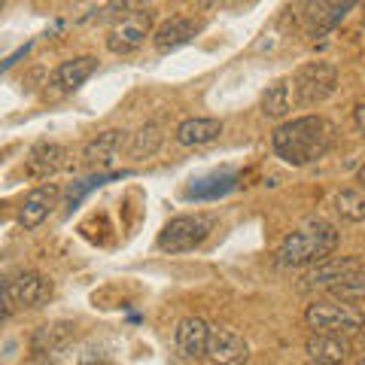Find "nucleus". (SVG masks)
Segmentation results:
<instances>
[{
  "label": "nucleus",
  "instance_id": "4be33fe9",
  "mask_svg": "<svg viewBox=\"0 0 365 365\" xmlns=\"http://www.w3.org/2000/svg\"><path fill=\"white\" fill-rule=\"evenodd\" d=\"M158 146H162V128H158L155 122H146L143 128L131 137V155L134 158H150L158 153Z\"/></svg>",
  "mask_w": 365,
  "mask_h": 365
},
{
  "label": "nucleus",
  "instance_id": "9b49d317",
  "mask_svg": "<svg viewBox=\"0 0 365 365\" xmlns=\"http://www.w3.org/2000/svg\"><path fill=\"white\" fill-rule=\"evenodd\" d=\"M304 353L317 365H341L350 356V341L347 335H332V332H314L304 341Z\"/></svg>",
  "mask_w": 365,
  "mask_h": 365
},
{
  "label": "nucleus",
  "instance_id": "4468645a",
  "mask_svg": "<svg viewBox=\"0 0 365 365\" xmlns=\"http://www.w3.org/2000/svg\"><path fill=\"white\" fill-rule=\"evenodd\" d=\"M198 31H201V21L198 19L174 16V19H168L165 25L155 31L153 43H155L158 52H174V49H180V46H186Z\"/></svg>",
  "mask_w": 365,
  "mask_h": 365
},
{
  "label": "nucleus",
  "instance_id": "1a4fd4ad",
  "mask_svg": "<svg viewBox=\"0 0 365 365\" xmlns=\"http://www.w3.org/2000/svg\"><path fill=\"white\" fill-rule=\"evenodd\" d=\"M58 195H61V189L55 186V182H43V186L28 192L25 201H21V207H19V225L28 228V232L37 228L46 216L52 213L55 204H58Z\"/></svg>",
  "mask_w": 365,
  "mask_h": 365
},
{
  "label": "nucleus",
  "instance_id": "ddd939ff",
  "mask_svg": "<svg viewBox=\"0 0 365 365\" xmlns=\"http://www.w3.org/2000/svg\"><path fill=\"white\" fill-rule=\"evenodd\" d=\"M207 341H210V326L201 317H186L177 326V350L186 359H201L207 356Z\"/></svg>",
  "mask_w": 365,
  "mask_h": 365
},
{
  "label": "nucleus",
  "instance_id": "39448f33",
  "mask_svg": "<svg viewBox=\"0 0 365 365\" xmlns=\"http://www.w3.org/2000/svg\"><path fill=\"white\" fill-rule=\"evenodd\" d=\"M52 299V280L40 271H19L4 280V317H13L16 307H40Z\"/></svg>",
  "mask_w": 365,
  "mask_h": 365
},
{
  "label": "nucleus",
  "instance_id": "f03ea898",
  "mask_svg": "<svg viewBox=\"0 0 365 365\" xmlns=\"http://www.w3.org/2000/svg\"><path fill=\"white\" fill-rule=\"evenodd\" d=\"M338 247V232L326 222H317L302 232H292L283 237V244L277 250V262L283 268H304V265H317L329 256H335Z\"/></svg>",
  "mask_w": 365,
  "mask_h": 365
},
{
  "label": "nucleus",
  "instance_id": "c85d7f7f",
  "mask_svg": "<svg viewBox=\"0 0 365 365\" xmlns=\"http://www.w3.org/2000/svg\"><path fill=\"white\" fill-rule=\"evenodd\" d=\"M311 365H317V362H311Z\"/></svg>",
  "mask_w": 365,
  "mask_h": 365
},
{
  "label": "nucleus",
  "instance_id": "20e7f679",
  "mask_svg": "<svg viewBox=\"0 0 365 365\" xmlns=\"http://www.w3.org/2000/svg\"><path fill=\"white\" fill-rule=\"evenodd\" d=\"M304 323L314 332H332V335H356L365 326V317L356 304H344V302H314L304 311Z\"/></svg>",
  "mask_w": 365,
  "mask_h": 365
},
{
  "label": "nucleus",
  "instance_id": "412c9836",
  "mask_svg": "<svg viewBox=\"0 0 365 365\" xmlns=\"http://www.w3.org/2000/svg\"><path fill=\"white\" fill-rule=\"evenodd\" d=\"M335 210L347 222H365V186H347L335 195Z\"/></svg>",
  "mask_w": 365,
  "mask_h": 365
},
{
  "label": "nucleus",
  "instance_id": "6ab92c4d",
  "mask_svg": "<svg viewBox=\"0 0 365 365\" xmlns=\"http://www.w3.org/2000/svg\"><path fill=\"white\" fill-rule=\"evenodd\" d=\"M332 4L329 0H302L299 4V19L302 25L307 28V34H314V37H319V34L329 31V19H332Z\"/></svg>",
  "mask_w": 365,
  "mask_h": 365
},
{
  "label": "nucleus",
  "instance_id": "9d476101",
  "mask_svg": "<svg viewBox=\"0 0 365 365\" xmlns=\"http://www.w3.org/2000/svg\"><path fill=\"white\" fill-rule=\"evenodd\" d=\"M356 271H362V262L356 256H329L323 262H317V265H311V271L304 274V283L307 287H326L329 289Z\"/></svg>",
  "mask_w": 365,
  "mask_h": 365
},
{
  "label": "nucleus",
  "instance_id": "6e6552de",
  "mask_svg": "<svg viewBox=\"0 0 365 365\" xmlns=\"http://www.w3.org/2000/svg\"><path fill=\"white\" fill-rule=\"evenodd\" d=\"M207 359L213 365H244L250 359V344L225 326H210V341H207Z\"/></svg>",
  "mask_w": 365,
  "mask_h": 365
},
{
  "label": "nucleus",
  "instance_id": "0eeeda50",
  "mask_svg": "<svg viewBox=\"0 0 365 365\" xmlns=\"http://www.w3.org/2000/svg\"><path fill=\"white\" fill-rule=\"evenodd\" d=\"M153 34V9L134 16H122L116 25L107 31V49L113 55H131L146 43V37Z\"/></svg>",
  "mask_w": 365,
  "mask_h": 365
},
{
  "label": "nucleus",
  "instance_id": "2eb2a0df",
  "mask_svg": "<svg viewBox=\"0 0 365 365\" xmlns=\"http://www.w3.org/2000/svg\"><path fill=\"white\" fill-rule=\"evenodd\" d=\"M222 134V122L220 119H207V116H192L182 119L177 125V143L180 146H207L213 140H220Z\"/></svg>",
  "mask_w": 365,
  "mask_h": 365
},
{
  "label": "nucleus",
  "instance_id": "aec40b11",
  "mask_svg": "<svg viewBox=\"0 0 365 365\" xmlns=\"http://www.w3.org/2000/svg\"><path fill=\"white\" fill-rule=\"evenodd\" d=\"M292 88L287 86V79H277L274 86L265 88V95H262V116L265 119H283L292 107Z\"/></svg>",
  "mask_w": 365,
  "mask_h": 365
},
{
  "label": "nucleus",
  "instance_id": "f257e3e1",
  "mask_svg": "<svg viewBox=\"0 0 365 365\" xmlns=\"http://www.w3.org/2000/svg\"><path fill=\"white\" fill-rule=\"evenodd\" d=\"M338 140V128L326 116H299L283 122L271 134V146L277 158H283L292 168H304L319 162Z\"/></svg>",
  "mask_w": 365,
  "mask_h": 365
},
{
  "label": "nucleus",
  "instance_id": "f3484780",
  "mask_svg": "<svg viewBox=\"0 0 365 365\" xmlns=\"http://www.w3.org/2000/svg\"><path fill=\"white\" fill-rule=\"evenodd\" d=\"M125 131H116V128H110V131H101L95 140H88L86 143V150H83V162L88 168H107L113 158H116L119 153V146H122V137Z\"/></svg>",
  "mask_w": 365,
  "mask_h": 365
},
{
  "label": "nucleus",
  "instance_id": "cd10ccee",
  "mask_svg": "<svg viewBox=\"0 0 365 365\" xmlns=\"http://www.w3.org/2000/svg\"><path fill=\"white\" fill-rule=\"evenodd\" d=\"M362 28H365V19H362Z\"/></svg>",
  "mask_w": 365,
  "mask_h": 365
},
{
  "label": "nucleus",
  "instance_id": "bb28decb",
  "mask_svg": "<svg viewBox=\"0 0 365 365\" xmlns=\"http://www.w3.org/2000/svg\"><path fill=\"white\" fill-rule=\"evenodd\" d=\"M359 182H362V186H365V165L359 168Z\"/></svg>",
  "mask_w": 365,
  "mask_h": 365
},
{
  "label": "nucleus",
  "instance_id": "a211bd4d",
  "mask_svg": "<svg viewBox=\"0 0 365 365\" xmlns=\"http://www.w3.org/2000/svg\"><path fill=\"white\" fill-rule=\"evenodd\" d=\"M73 338V326L71 323H52V326H40L31 338V347L37 356H46V353L61 350L67 341Z\"/></svg>",
  "mask_w": 365,
  "mask_h": 365
},
{
  "label": "nucleus",
  "instance_id": "423d86ee",
  "mask_svg": "<svg viewBox=\"0 0 365 365\" xmlns=\"http://www.w3.org/2000/svg\"><path fill=\"white\" fill-rule=\"evenodd\" d=\"M213 220L210 216H177L170 220L162 232H158V250L162 253H186V250H195L198 244H204V237L210 235Z\"/></svg>",
  "mask_w": 365,
  "mask_h": 365
},
{
  "label": "nucleus",
  "instance_id": "5701e85b",
  "mask_svg": "<svg viewBox=\"0 0 365 365\" xmlns=\"http://www.w3.org/2000/svg\"><path fill=\"white\" fill-rule=\"evenodd\" d=\"M329 295L338 302H344V304H359L365 302V274L356 271V274H350V277H344L341 283H335V287H329Z\"/></svg>",
  "mask_w": 365,
  "mask_h": 365
},
{
  "label": "nucleus",
  "instance_id": "b1692460",
  "mask_svg": "<svg viewBox=\"0 0 365 365\" xmlns=\"http://www.w3.org/2000/svg\"><path fill=\"white\" fill-rule=\"evenodd\" d=\"M155 4V0H110V4L101 9V19L104 16H134V13H146Z\"/></svg>",
  "mask_w": 365,
  "mask_h": 365
},
{
  "label": "nucleus",
  "instance_id": "dca6fc26",
  "mask_svg": "<svg viewBox=\"0 0 365 365\" xmlns=\"http://www.w3.org/2000/svg\"><path fill=\"white\" fill-rule=\"evenodd\" d=\"M64 158H67V150L58 143H37L28 155L25 162V170L31 177L37 180H49L52 174H58V170L64 168Z\"/></svg>",
  "mask_w": 365,
  "mask_h": 365
},
{
  "label": "nucleus",
  "instance_id": "7ed1b4c3",
  "mask_svg": "<svg viewBox=\"0 0 365 365\" xmlns=\"http://www.w3.org/2000/svg\"><path fill=\"white\" fill-rule=\"evenodd\" d=\"M292 104L295 107H317L326 98L335 95L338 88V67L329 61H311L299 67V73L292 76Z\"/></svg>",
  "mask_w": 365,
  "mask_h": 365
},
{
  "label": "nucleus",
  "instance_id": "a878e982",
  "mask_svg": "<svg viewBox=\"0 0 365 365\" xmlns=\"http://www.w3.org/2000/svg\"><path fill=\"white\" fill-rule=\"evenodd\" d=\"M31 365H49V362H46V359H43V356H37V359H34V362H31Z\"/></svg>",
  "mask_w": 365,
  "mask_h": 365
},
{
  "label": "nucleus",
  "instance_id": "f8f14e48",
  "mask_svg": "<svg viewBox=\"0 0 365 365\" xmlns=\"http://www.w3.org/2000/svg\"><path fill=\"white\" fill-rule=\"evenodd\" d=\"M95 71H98V58H91V55H79V58L61 61L52 73V91L55 95H71V91H76Z\"/></svg>",
  "mask_w": 365,
  "mask_h": 365
},
{
  "label": "nucleus",
  "instance_id": "393cba45",
  "mask_svg": "<svg viewBox=\"0 0 365 365\" xmlns=\"http://www.w3.org/2000/svg\"><path fill=\"white\" fill-rule=\"evenodd\" d=\"M353 119H356V128H359V134H365V101L356 107V113H353Z\"/></svg>",
  "mask_w": 365,
  "mask_h": 365
}]
</instances>
